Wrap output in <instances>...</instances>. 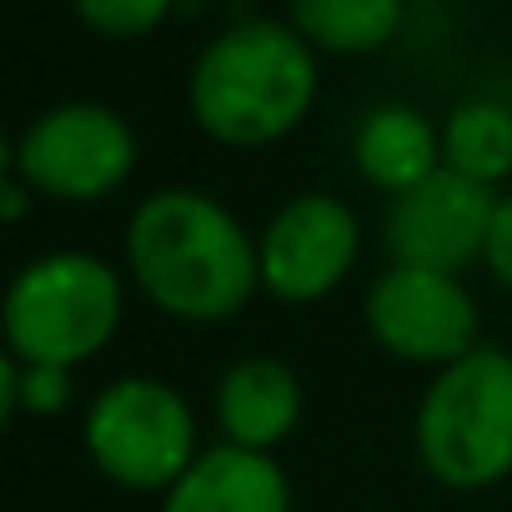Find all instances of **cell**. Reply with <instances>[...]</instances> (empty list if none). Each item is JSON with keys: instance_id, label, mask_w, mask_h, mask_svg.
<instances>
[{"instance_id": "18", "label": "cell", "mask_w": 512, "mask_h": 512, "mask_svg": "<svg viewBox=\"0 0 512 512\" xmlns=\"http://www.w3.org/2000/svg\"><path fill=\"white\" fill-rule=\"evenodd\" d=\"M31 196H36V191H31V186H26L16 171H6V176H0V216H6L11 226H16V221H26V211H31Z\"/></svg>"}, {"instance_id": "12", "label": "cell", "mask_w": 512, "mask_h": 512, "mask_svg": "<svg viewBox=\"0 0 512 512\" xmlns=\"http://www.w3.org/2000/svg\"><path fill=\"white\" fill-rule=\"evenodd\" d=\"M352 161L362 181H372L387 196H402L432 171H442V131L432 126L427 111L407 101H382L357 121Z\"/></svg>"}, {"instance_id": "13", "label": "cell", "mask_w": 512, "mask_h": 512, "mask_svg": "<svg viewBox=\"0 0 512 512\" xmlns=\"http://www.w3.org/2000/svg\"><path fill=\"white\" fill-rule=\"evenodd\" d=\"M442 166L477 186L507 181L512 176V106L492 96L457 101L442 121Z\"/></svg>"}, {"instance_id": "7", "label": "cell", "mask_w": 512, "mask_h": 512, "mask_svg": "<svg viewBox=\"0 0 512 512\" xmlns=\"http://www.w3.org/2000/svg\"><path fill=\"white\" fill-rule=\"evenodd\" d=\"M362 322L372 342L407 362V367H452L472 347H482V317L477 297L467 292L462 277L452 272H427V267H387L362 302Z\"/></svg>"}, {"instance_id": "15", "label": "cell", "mask_w": 512, "mask_h": 512, "mask_svg": "<svg viewBox=\"0 0 512 512\" xmlns=\"http://www.w3.org/2000/svg\"><path fill=\"white\" fill-rule=\"evenodd\" d=\"M0 387H6V397H0V407H6V417H61L76 397V382H71V367H31L21 357H0Z\"/></svg>"}, {"instance_id": "16", "label": "cell", "mask_w": 512, "mask_h": 512, "mask_svg": "<svg viewBox=\"0 0 512 512\" xmlns=\"http://www.w3.org/2000/svg\"><path fill=\"white\" fill-rule=\"evenodd\" d=\"M71 11L106 41H136L176 11V0H71Z\"/></svg>"}, {"instance_id": "11", "label": "cell", "mask_w": 512, "mask_h": 512, "mask_svg": "<svg viewBox=\"0 0 512 512\" xmlns=\"http://www.w3.org/2000/svg\"><path fill=\"white\" fill-rule=\"evenodd\" d=\"M161 512H292V482L272 452L216 442L176 477Z\"/></svg>"}, {"instance_id": "17", "label": "cell", "mask_w": 512, "mask_h": 512, "mask_svg": "<svg viewBox=\"0 0 512 512\" xmlns=\"http://www.w3.org/2000/svg\"><path fill=\"white\" fill-rule=\"evenodd\" d=\"M482 267L512 297V196H497V206H492L487 241H482Z\"/></svg>"}, {"instance_id": "5", "label": "cell", "mask_w": 512, "mask_h": 512, "mask_svg": "<svg viewBox=\"0 0 512 512\" xmlns=\"http://www.w3.org/2000/svg\"><path fill=\"white\" fill-rule=\"evenodd\" d=\"M81 442L91 467L121 492L166 497L176 477L201 457L196 412L181 387L131 372L106 382L81 417Z\"/></svg>"}, {"instance_id": "4", "label": "cell", "mask_w": 512, "mask_h": 512, "mask_svg": "<svg viewBox=\"0 0 512 512\" xmlns=\"http://www.w3.org/2000/svg\"><path fill=\"white\" fill-rule=\"evenodd\" d=\"M126 322V282L96 251H46L6 287V352L31 367H86Z\"/></svg>"}, {"instance_id": "9", "label": "cell", "mask_w": 512, "mask_h": 512, "mask_svg": "<svg viewBox=\"0 0 512 512\" xmlns=\"http://www.w3.org/2000/svg\"><path fill=\"white\" fill-rule=\"evenodd\" d=\"M492 206H497L492 186H477L442 166L412 191L387 196L382 246L397 267H427V272L462 277L472 262H482Z\"/></svg>"}, {"instance_id": "6", "label": "cell", "mask_w": 512, "mask_h": 512, "mask_svg": "<svg viewBox=\"0 0 512 512\" xmlns=\"http://www.w3.org/2000/svg\"><path fill=\"white\" fill-rule=\"evenodd\" d=\"M136 156V131L121 111L101 101H61L11 136L6 171L46 201L96 206L131 181Z\"/></svg>"}, {"instance_id": "14", "label": "cell", "mask_w": 512, "mask_h": 512, "mask_svg": "<svg viewBox=\"0 0 512 512\" xmlns=\"http://www.w3.org/2000/svg\"><path fill=\"white\" fill-rule=\"evenodd\" d=\"M287 16L312 51L367 56L402 31V0H292Z\"/></svg>"}, {"instance_id": "8", "label": "cell", "mask_w": 512, "mask_h": 512, "mask_svg": "<svg viewBox=\"0 0 512 512\" xmlns=\"http://www.w3.org/2000/svg\"><path fill=\"white\" fill-rule=\"evenodd\" d=\"M262 292L287 307L327 302L362 262V221L332 191H302L256 231Z\"/></svg>"}, {"instance_id": "10", "label": "cell", "mask_w": 512, "mask_h": 512, "mask_svg": "<svg viewBox=\"0 0 512 512\" xmlns=\"http://www.w3.org/2000/svg\"><path fill=\"white\" fill-rule=\"evenodd\" d=\"M211 407H216L221 442L246 447V452H277L302 427L307 392H302V377L282 357L256 352L221 372Z\"/></svg>"}, {"instance_id": "2", "label": "cell", "mask_w": 512, "mask_h": 512, "mask_svg": "<svg viewBox=\"0 0 512 512\" xmlns=\"http://www.w3.org/2000/svg\"><path fill=\"white\" fill-rule=\"evenodd\" d=\"M317 86V51L297 36V26L251 16L206 41L186 76V106L211 141L256 151L307 121Z\"/></svg>"}, {"instance_id": "1", "label": "cell", "mask_w": 512, "mask_h": 512, "mask_svg": "<svg viewBox=\"0 0 512 512\" xmlns=\"http://www.w3.org/2000/svg\"><path fill=\"white\" fill-rule=\"evenodd\" d=\"M126 277L181 327H221L262 292L256 236L241 216L196 186H161L126 221Z\"/></svg>"}, {"instance_id": "3", "label": "cell", "mask_w": 512, "mask_h": 512, "mask_svg": "<svg viewBox=\"0 0 512 512\" xmlns=\"http://www.w3.org/2000/svg\"><path fill=\"white\" fill-rule=\"evenodd\" d=\"M412 447L422 472L447 492H487L512 477V352L497 342L472 347L432 372Z\"/></svg>"}]
</instances>
